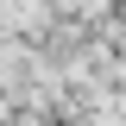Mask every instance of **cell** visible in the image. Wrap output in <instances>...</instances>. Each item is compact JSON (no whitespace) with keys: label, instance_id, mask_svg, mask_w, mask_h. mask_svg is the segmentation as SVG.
<instances>
[{"label":"cell","instance_id":"obj_3","mask_svg":"<svg viewBox=\"0 0 126 126\" xmlns=\"http://www.w3.org/2000/svg\"><path fill=\"white\" fill-rule=\"evenodd\" d=\"M113 107H120V113H126V82H120V101H113Z\"/></svg>","mask_w":126,"mask_h":126},{"label":"cell","instance_id":"obj_2","mask_svg":"<svg viewBox=\"0 0 126 126\" xmlns=\"http://www.w3.org/2000/svg\"><path fill=\"white\" fill-rule=\"evenodd\" d=\"M101 38H113V44H120V63H126V13H120V19H113V25H107V32H101Z\"/></svg>","mask_w":126,"mask_h":126},{"label":"cell","instance_id":"obj_1","mask_svg":"<svg viewBox=\"0 0 126 126\" xmlns=\"http://www.w3.org/2000/svg\"><path fill=\"white\" fill-rule=\"evenodd\" d=\"M57 13L69 19V25H88V32L101 25V32H107L113 25V0H57Z\"/></svg>","mask_w":126,"mask_h":126}]
</instances>
